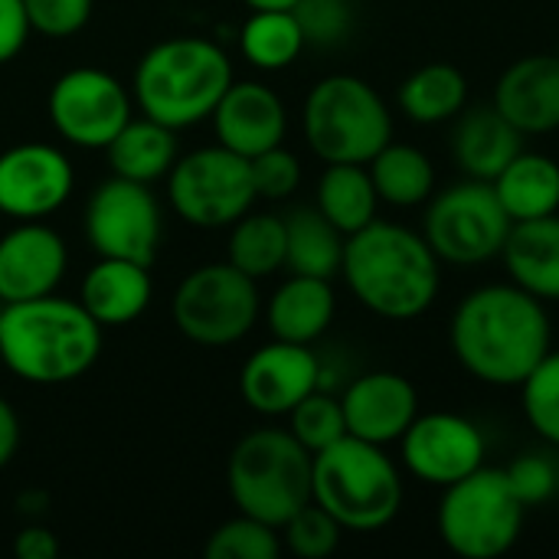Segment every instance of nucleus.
Here are the masks:
<instances>
[{"mask_svg":"<svg viewBox=\"0 0 559 559\" xmlns=\"http://www.w3.org/2000/svg\"><path fill=\"white\" fill-rule=\"evenodd\" d=\"M504 472H508V481H511V488H514V495L521 498L524 508L547 504L557 495L559 472L547 455L527 452V455L514 459L511 468H504Z\"/></svg>","mask_w":559,"mask_h":559,"instance_id":"obj_39","label":"nucleus"},{"mask_svg":"<svg viewBox=\"0 0 559 559\" xmlns=\"http://www.w3.org/2000/svg\"><path fill=\"white\" fill-rule=\"evenodd\" d=\"M314 455L288 429H252L236 442L226 462V488L239 514L282 531L311 504Z\"/></svg>","mask_w":559,"mask_h":559,"instance_id":"obj_6","label":"nucleus"},{"mask_svg":"<svg viewBox=\"0 0 559 559\" xmlns=\"http://www.w3.org/2000/svg\"><path fill=\"white\" fill-rule=\"evenodd\" d=\"M259 282L233 262L193 269L170 298L174 328L200 347L239 344L259 321Z\"/></svg>","mask_w":559,"mask_h":559,"instance_id":"obj_9","label":"nucleus"},{"mask_svg":"<svg viewBox=\"0 0 559 559\" xmlns=\"http://www.w3.org/2000/svg\"><path fill=\"white\" fill-rule=\"evenodd\" d=\"M337 311V298L331 288V278L314 275H288L275 295L269 298L265 321L272 337L292 341V344H314L328 334Z\"/></svg>","mask_w":559,"mask_h":559,"instance_id":"obj_23","label":"nucleus"},{"mask_svg":"<svg viewBox=\"0 0 559 559\" xmlns=\"http://www.w3.org/2000/svg\"><path fill=\"white\" fill-rule=\"evenodd\" d=\"M278 534H282V544L298 559H324L337 550L344 527L321 504L311 501L295 518H288Z\"/></svg>","mask_w":559,"mask_h":559,"instance_id":"obj_36","label":"nucleus"},{"mask_svg":"<svg viewBox=\"0 0 559 559\" xmlns=\"http://www.w3.org/2000/svg\"><path fill=\"white\" fill-rule=\"evenodd\" d=\"M524 138L559 131V56L531 52L511 62L491 102Z\"/></svg>","mask_w":559,"mask_h":559,"instance_id":"obj_20","label":"nucleus"},{"mask_svg":"<svg viewBox=\"0 0 559 559\" xmlns=\"http://www.w3.org/2000/svg\"><path fill=\"white\" fill-rule=\"evenodd\" d=\"M285 550L278 527L255 521L249 514L229 518L226 524H219L206 547L203 557L206 559H278Z\"/></svg>","mask_w":559,"mask_h":559,"instance_id":"obj_33","label":"nucleus"},{"mask_svg":"<svg viewBox=\"0 0 559 559\" xmlns=\"http://www.w3.org/2000/svg\"><path fill=\"white\" fill-rule=\"evenodd\" d=\"M29 20L23 0H0V66L20 56L29 39Z\"/></svg>","mask_w":559,"mask_h":559,"instance_id":"obj_41","label":"nucleus"},{"mask_svg":"<svg viewBox=\"0 0 559 559\" xmlns=\"http://www.w3.org/2000/svg\"><path fill=\"white\" fill-rule=\"evenodd\" d=\"M295 16L305 29L308 43H337L347 33V0H301Z\"/></svg>","mask_w":559,"mask_h":559,"instance_id":"obj_40","label":"nucleus"},{"mask_svg":"<svg viewBox=\"0 0 559 559\" xmlns=\"http://www.w3.org/2000/svg\"><path fill=\"white\" fill-rule=\"evenodd\" d=\"M13 554H16V559H56L59 557V540L49 527L26 524L13 537Z\"/></svg>","mask_w":559,"mask_h":559,"instance_id":"obj_42","label":"nucleus"},{"mask_svg":"<svg viewBox=\"0 0 559 559\" xmlns=\"http://www.w3.org/2000/svg\"><path fill=\"white\" fill-rule=\"evenodd\" d=\"M367 170L373 177V187H377L380 203H390V206H400V210L429 203V197L436 190V167L413 144L390 141L367 164Z\"/></svg>","mask_w":559,"mask_h":559,"instance_id":"obj_30","label":"nucleus"},{"mask_svg":"<svg viewBox=\"0 0 559 559\" xmlns=\"http://www.w3.org/2000/svg\"><path fill=\"white\" fill-rule=\"evenodd\" d=\"M308 46L295 10H252L239 29V52L259 72L288 69Z\"/></svg>","mask_w":559,"mask_h":559,"instance_id":"obj_31","label":"nucleus"},{"mask_svg":"<svg viewBox=\"0 0 559 559\" xmlns=\"http://www.w3.org/2000/svg\"><path fill=\"white\" fill-rule=\"evenodd\" d=\"M501 259L518 288L540 301H559V213L514 223Z\"/></svg>","mask_w":559,"mask_h":559,"instance_id":"obj_24","label":"nucleus"},{"mask_svg":"<svg viewBox=\"0 0 559 559\" xmlns=\"http://www.w3.org/2000/svg\"><path fill=\"white\" fill-rule=\"evenodd\" d=\"M151 295H154L151 265L98 255V262L82 278L79 305L102 328H124L147 311Z\"/></svg>","mask_w":559,"mask_h":559,"instance_id":"obj_21","label":"nucleus"},{"mask_svg":"<svg viewBox=\"0 0 559 559\" xmlns=\"http://www.w3.org/2000/svg\"><path fill=\"white\" fill-rule=\"evenodd\" d=\"M321 386V360L311 344L272 341L259 347L239 373L242 403L259 416H288Z\"/></svg>","mask_w":559,"mask_h":559,"instance_id":"obj_16","label":"nucleus"},{"mask_svg":"<svg viewBox=\"0 0 559 559\" xmlns=\"http://www.w3.org/2000/svg\"><path fill=\"white\" fill-rule=\"evenodd\" d=\"M16 449H20V416L0 396V468H7L13 462Z\"/></svg>","mask_w":559,"mask_h":559,"instance_id":"obj_43","label":"nucleus"},{"mask_svg":"<svg viewBox=\"0 0 559 559\" xmlns=\"http://www.w3.org/2000/svg\"><path fill=\"white\" fill-rule=\"evenodd\" d=\"M102 324L79 298L43 295L0 308V360L33 386H62L85 377L102 357Z\"/></svg>","mask_w":559,"mask_h":559,"instance_id":"obj_2","label":"nucleus"},{"mask_svg":"<svg viewBox=\"0 0 559 559\" xmlns=\"http://www.w3.org/2000/svg\"><path fill=\"white\" fill-rule=\"evenodd\" d=\"M521 151L524 134L495 105L462 111L452 131V154L472 180L491 183Z\"/></svg>","mask_w":559,"mask_h":559,"instance_id":"obj_22","label":"nucleus"},{"mask_svg":"<svg viewBox=\"0 0 559 559\" xmlns=\"http://www.w3.org/2000/svg\"><path fill=\"white\" fill-rule=\"evenodd\" d=\"M347 236L318 210L305 206L285 219V269L295 275L334 278L344 265Z\"/></svg>","mask_w":559,"mask_h":559,"instance_id":"obj_27","label":"nucleus"},{"mask_svg":"<svg viewBox=\"0 0 559 559\" xmlns=\"http://www.w3.org/2000/svg\"><path fill=\"white\" fill-rule=\"evenodd\" d=\"M29 29L49 39H69L92 20L95 0H23Z\"/></svg>","mask_w":559,"mask_h":559,"instance_id":"obj_37","label":"nucleus"},{"mask_svg":"<svg viewBox=\"0 0 559 559\" xmlns=\"http://www.w3.org/2000/svg\"><path fill=\"white\" fill-rule=\"evenodd\" d=\"M249 164L259 200H288L301 187V160L285 144L262 151Z\"/></svg>","mask_w":559,"mask_h":559,"instance_id":"obj_38","label":"nucleus"},{"mask_svg":"<svg viewBox=\"0 0 559 559\" xmlns=\"http://www.w3.org/2000/svg\"><path fill=\"white\" fill-rule=\"evenodd\" d=\"M288 432L314 455L328 445H334L337 439L347 436V419H344V406L337 396L324 393L321 386L314 393H308L292 413H288Z\"/></svg>","mask_w":559,"mask_h":559,"instance_id":"obj_34","label":"nucleus"},{"mask_svg":"<svg viewBox=\"0 0 559 559\" xmlns=\"http://www.w3.org/2000/svg\"><path fill=\"white\" fill-rule=\"evenodd\" d=\"M544 301L511 285H481L452 314L449 344L468 377L488 386H521L554 350Z\"/></svg>","mask_w":559,"mask_h":559,"instance_id":"obj_1","label":"nucleus"},{"mask_svg":"<svg viewBox=\"0 0 559 559\" xmlns=\"http://www.w3.org/2000/svg\"><path fill=\"white\" fill-rule=\"evenodd\" d=\"M341 406L347 419V436L373 445H390L400 442L419 416V393L403 373L373 370L357 377L344 390Z\"/></svg>","mask_w":559,"mask_h":559,"instance_id":"obj_19","label":"nucleus"},{"mask_svg":"<svg viewBox=\"0 0 559 559\" xmlns=\"http://www.w3.org/2000/svg\"><path fill=\"white\" fill-rule=\"evenodd\" d=\"M210 118L216 128V144H223L249 160L269 147L285 144V134H288L285 102L278 98L275 88H269L265 82H255V79H246V82L233 79V85L223 92V98Z\"/></svg>","mask_w":559,"mask_h":559,"instance_id":"obj_18","label":"nucleus"},{"mask_svg":"<svg viewBox=\"0 0 559 559\" xmlns=\"http://www.w3.org/2000/svg\"><path fill=\"white\" fill-rule=\"evenodd\" d=\"M442 491L436 521L442 544L455 557L498 559L521 540L527 508L514 495L504 468L481 465Z\"/></svg>","mask_w":559,"mask_h":559,"instance_id":"obj_8","label":"nucleus"},{"mask_svg":"<svg viewBox=\"0 0 559 559\" xmlns=\"http://www.w3.org/2000/svg\"><path fill=\"white\" fill-rule=\"evenodd\" d=\"M233 79V62L219 43L203 36H170L141 56L131 98L141 115L180 131L206 121Z\"/></svg>","mask_w":559,"mask_h":559,"instance_id":"obj_4","label":"nucleus"},{"mask_svg":"<svg viewBox=\"0 0 559 559\" xmlns=\"http://www.w3.org/2000/svg\"><path fill=\"white\" fill-rule=\"evenodd\" d=\"M468 79L452 62H426L400 85V108L416 124H442L465 111Z\"/></svg>","mask_w":559,"mask_h":559,"instance_id":"obj_29","label":"nucleus"},{"mask_svg":"<svg viewBox=\"0 0 559 559\" xmlns=\"http://www.w3.org/2000/svg\"><path fill=\"white\" fill-rule=\"evenodd\" d=\"M406 472L432 488H449L485 465V432L459 413L416 416L400 439Z\"/></svg>","mask_w":559,"mask_h":559,"instance_id":"obj_14","label":"nucleus"},{"mask_svg":"<svg viewBox=\"0 0 559 559\" xmlns=\"http://www.w3.org/2000/svg\"><path fill=\"white\" fill-rule=\"evenodd\" d=\"M347 3H357V0H347Z\"/></svg>","mask_w":559,"mask_h":559,"instance_id":"obj_45","label":"nucleus"},{"mask_svg":"<svg viewBox=\"0 0 559 559\" xmlns=\"http://www.w3.org/2000/svg\"><path fill=\"white\" fill-rule=\"evenodd\" d=\"M85 239L95 255L154 265L160 249V203L147 183L102 180L85 203Z\"/></svg>","mask_w":559,"mask_h":559,"instance_id":"obj_13","label":"nucleus"},{"mask_svg":"<svg viewBox=\"0 0 559 559\" xmlns=\"http://www.w3.org/2000/svg\"><path fill=\"white\" fill-rule=\"evenodd\" d=\"M111 174L115 177H128L138 183H154V180H167L170 167L177 164V131L141 115L131 118L115 141L105 147Z\"/></svg>","mask_w":559,"mask_h":559,"instance_id":"obj_25","label":"nucleus"},{"mask_svg":"<svg viewBox=\"0 0 559 559\" xmlns=\"http://www.w3.org/2000/svg\"><path fill=\"white\" fill-rule=\"evenodd\" d=\"M311 501L344 531L373 534L396 521L403 508V475L383 445L344 436L314 452Z\"/></svg>","mask_w":559,"mask_h":559,"instance_id":"obj_5","label":"nucleus"},{"mask_svg":"<svg viewBox=\"0 0 559 559\" xmlns=\"http://www.w3.org/2000/svg\"><path fill=\"white\" fill-rule=\"evenodd\" d=\"M66 269V239L43 219H20L0 236V305L52 295Z\"/></svg>","mask_w":559,"mask_h":559,"instance_id":"obj_17","label":"nucleus"},{"mask_svg":"<svg viewBox=\"0 0 559 559\" xmlns=\"http://www.w3.org/2000/svg\"><path fill=\"white\" fill-rule=\"evenodd\" d=\"M226 262L249 278H269L285 269V219L275 213H246L229 226Z\"/></svg>","mask_w":559,"mask_h":559,"instance_id":"obj_32","label":"nucleus"},{"mask_svg":"<svg viewBox=\"0 0 559 559\" xmlns=\"http://www.w3.org/2000/svg\"><path fill=\"white\" fill-rule=\"evenodd\" d=\"M491 187L514 223L559 213V164L547 154L521 151Z\"/></svg>","mask_w":559,"mask_h":559,"instance_id":"obj_26","label":"nucleus"},{"mask_svg":"<svg viewBox=\"0 0 559 559\" xmlns=\"http://www.w3.org/2000/svg\"><path fill=\"white\" fill-rule=\"evenodd\" d=\"M252 10H295L301 0H242Z\"/></svg>","mask_w":559,"mask_h":559,"instance_id":"obj_44","label":"nucleus"},{"mask_svg":"<svg viewBox=\"0 0 559 559\" xmlns=\"http://www.w3.org/2000/svg\"><path fill=\"white\" fill-rule=\"evenodd\" d=\"M167 200L183 223L197 229H226L259 200L252 164L223 144L197 147L170 167Z\"/></svg>","mask_w":559,"mask_h":559,"instance_id":"obj_10","label":"nucleus"},{"mask_svg":"<svg viewBox=\"0 0 559 559\" xmlns=\"http://www.w3.org/2000/svg\"><path fill=\"white\" fill-rule=\"evenodd\" d=\"M521 406L531 429L559 449V350H550L521 383Z\"/></svg>","mask_w":559,"mask_h":559,"instance_id":"obj_35","label":"nucleus"},{"mask_svg":"<svg viewBox=\"0 0 559 559\" xmlns=\"http://www.w3.org/2000/svg\"><path fill=\"white\" fill-rule=\"evenodd\" d=\"M0 367H3V360H0Z\"/></svg>","mask_w":559,"mask_h":559,"instance_id":"obj_46","label":"nucleus"},{"mask_svg":"<svg viewBox=\"0 0 559 559\" xmlns=\"http://www.w3.org/2000/svg\"><path fill=\"white\" fill-rule=\"evenodd\" d=\"M72 190V160L56 144L23 141L0 154V216L46 219L66 206Z\"/></svg>","mask_w":559,"mask_h":559,"instance_id":"obj_15","label":"nucleus"},{"mask_svg":"<svg viewBox=\"0 0 559 559\" xmlns=\"http://www.w3.org/2000/svg\"><path fill=\"white\" fill-rule=\"evenodd\" d=\"M341 275L354 298L386 321H413L439 298V255L423 233L373 219L347 236Z\"/></svg>","mask_w":559,"mask_h":559,"instance_id":"obj_3","label":"nucleus"},{"mask_svg":"<svg viewBox=\"0 0 559 559\" xmlns=\"http://www.w3.org/2000/svg\"><path fill=\"white\" fill-rule=\"evenodd\" d=\"M131 102L134 98L118 75L95 66H79L52 82L46 111L62 141L82 151H105L134 118Z\"/></svg>","mask_w":559,"mask_h":559,"instance_id":"obj_12","label":"nucleus"},{"mask_svg":"<svg viewBox=\"0 0 559 559\" xmlns=\"http://www.w3.org/2000/svg\"><path fill=\"white\" fill-rule=\"evenodd\" d=\"M314 206L344 233L354 236L377 219V187L367 164H328L318 177Z\"/></svg>","mask_w":559,"mask_h":559,"instance_id":"obj_28","label":"nucleus"},{"mask_svg":"<svg viewBox=\"0 0 559 559\" xmlns=\"http://www.w3.org/2000/svg\"><path fill=\"white\" fill-rule=\"evenodd\" d=\"M305 141L324 164H370L393 141V115L380 92L347 72L311 85L301 108Z\"/></svg>","mask_w":559,"mask_h":559,"instance_id":"obj_7","label":"nucleus"},{"mask_svg":"<svg viewBox=\"0 0 559 559\" xmlns=\"http://www.w3.org/2000/svg\"><path fill=\"white\" fill-rule=\"evenodd\" d=\"M514 219L504 213L488 180H462L429 197L423 236L452 265H481L504 252Z\"/></svg>","mask_w":559,"mask_h":559,"instance_id":"obj_11","label":"nucleus"}]
</instances>
